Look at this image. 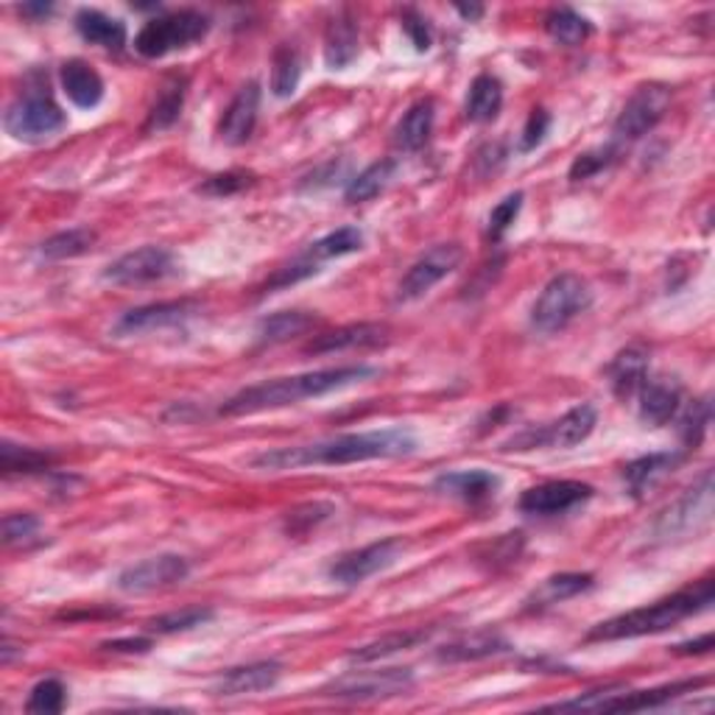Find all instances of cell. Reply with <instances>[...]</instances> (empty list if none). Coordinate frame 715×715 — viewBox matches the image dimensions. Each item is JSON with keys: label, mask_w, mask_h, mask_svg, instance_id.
Returning a JSON list of instances; mask_svg holds the SVG:
<instances>
[{"label": "cell", "mask_w": 715, "mask_h": 715, "mask_svg": "<svg viewBox=\"0 0 715 715\" xmlns=\"http://www.w3.org/2000/svg\"><path fill=\"white\" fill-rule=\"evenodd\" d=\"M417 439L402 428H383V431L364 433H341V437L325 439L316 444H302V448H277L254 455V470H296L311 467V464H327V467H341V464L372 462V459H395V455L414 453Z\"/></svg>", "instance_id": "cell-1"}, {"label": "cell", "mask_w": 715, "mask_h": 715, "mask_svg": "<svg viewBox=\"0 0 715 715\" xmlns=\"http://www.w3.org/2000/svg\"><path fill=\"white\" fill-rule=\"evenodd\" d=\"M372 367H338V369H319V372L291 375V378H274L266 383L249 386L232 395L230 400L221 406L224 417H249L261 414V411H274V408L296 406L311 397L330 395V391L344 389V386L364 383L372 378Z\"/></svg>", "instance_id": "cell-2"}, {"label": "cell", "mask_w": 715, "mask_h": 715, "mask_svg": "<svg viewBox=\"0 0 715 715\" xmlns=\"http://www.w3.org/2000/svg\"><path fill=\"white\" fill-rule=\"evenodd\" d=\"M713 603V581L702 579L698 585H693L691 590H682L671 598L651 603V607L632 609L623 612L618 618L598 623L587 640H629V638H643V634L665 632V629L676 627L685 618L696 616L702 609H707Z\"/></svg>", "instance_id": "cell-3"}, {"label": "cell", "mask_w": 715, "mask_h": 715, "mask_svg": "<svg viewBox=\"0 0 715 715\" xmlns=\"http://www.w3.org/2000/svg\"><path fill=\"white\" fill-rule=\"evenodd\" d=\"M592 291L587 285V280H581L579 274L565 272L556 274L548 285L543 288V294L537 296L532 308V325L539 333H559L570 325L579 314H585L590 308Z\"/></svg>", "instance_id": "cell-4"}, {"label": "cell", "mask_w": 715, "mask_h": 715, "mask_svg": "<svg viewBox=\"0 0 715 715\" xmlns=\"http://www.w3.org/2000/svg\"><path fill=\"white\" fill-rule=\"evenodd\" d=\"M65 126V113L48 87L25 90L3 113V129L20 143H42Z\"/></svg>", "instance_id": "cell-5"}, {"label": "cell", "mask_w": 715, "mask_h": 715, "mask_svg": "<svg viewBox=\"0 0 715 715\" xmlns=\"http://www.w3.org/2000/svg\"><path fill=\"white\" fill-rule=\"evenodd\" d=\"M210 20L199 12H174L166 18L148 20L135 36V51L146 60H160V56L171 54V51H182V48L193 45L201 36L208 34Z\"/></svg>", "instance_id": "cell-6"}, {"label": "cell", "mask_w": 715, "mask_h": 715, "mask_svg": "<svg viewBox=\"0 0 715 715\" xmlns=\"http://www.w3.org/2000/svg\"><path fill=\"white\" fill-rule=\"evenodd\" d=\"M462 257L464 249L459 243H437L433 249H428L397 285V302L422 299L433 285L442 283L448 274H453L455 269L462 266Z\"/></svg>", "instance_id": "cell-7"}, {"label": "cell", "mask_w": 715, "mask_h": 715, "mask_svg": "<svg viewBox=\"0 0 715 715\" xmlns=\"http://www.w3.org/2000/svg\"><path fill=\"white\" fill-rule=\"evenodd\" d=\"M671 107V90L665 84H643L634 90L627 107L621 109L616 120L618 140H638L645 132L654 129Z\"/></svg>", "instance_id": "cell-8"}, {"label": "cell", "mask_w": 715, "mask_h": 715, "mask_svg": "<svg viewBox=\"0 0 715 715\" xmlns=\"http://www.w3.org/2000/svg\"><path fill=\"white\" fill-rule=\"evenodd\" d=\"M411 671L386 669V671H358L336 680L325 687V696L344 698V702H372V698H389L411 685Z\"/></svg>", "instance_id": "cell-9"}, {"label": "cell", "mask_w": 715, "mask_h": 715, "mask_svg": "<svg viewBox=\"0 0 715 715\" xmlns=\"http://www.w3.org/2000/svg\"><path fill=\"white\" fill-rule=\"evenodd\" d=\"M190 565L185 556L179 554H162L151 556V559H143L132 568H126L124 574L118 576V590L124 592H155L166 590V587L179 585V581L188 579Z\"/></svg>", "instance_id": "cell-10"}, {"label": "cell", "mask_w": 715, "mask_h": 715, "mask_svg": "<svg viewBox=\"0 0 715 715\" xmlns=\"http://www.w3.org/2000/svg\"><path fill=\"white\" fill-rule=\"evenodd\" d=\"M174 272V254L162 246H140L135 252L120 254L109 263L104 280L115 285H143L168 277Z\"/></svg>", "instance_id": "cell-11"}, {"label": "cell", "mask_w": 715, "mask_h": 715, "mask_svg": "<svg viewBox=\"0 0 715 715\" xmlns=\"http://www.w3.org/2000/svg\"><path fill=\"white\" fill-rule=\"evenodd\" d=\"M713 515V475L704 473L702 484L687 490L685 497L674 503V506L660 517L656 523V534L662 537H676V534L696 532L698 526L709 521Z\"/></svg>", "instance_id": "cell-12"}, {"label": "cell", "mask_w": 715, "mask_h": 715, "mask_svg": "<svg viewBox=\"0 0 715 715\" xmlns=\"http://www.w3.org/2000/svg\"><path fill=\"white\" fill-rule=\"evenodd\" d=\"M592 497V486L581 484V481H545V484L532 486L523 492L521 512L537 517H554L565 515L570 508L581 506Z\"/></svg>", "instance_id": "cell-13"}, {"label": "cell", "mask_w": 715, "mask_h": 715, "mask_svg": "<svg viewBox=\"0 0 715 715\" xmlns=\"http://www.w3.org/2000/svg\"><path fill=\"white\" fill-rule=\"evenodd\" d=\"M397 554H400V543H397V539H380V543L367 545V548L361 550H353V554H344L341 559L333 561L330 579L344 587L361 585L369 576L389 568L391 561L397 559Z\"/></svg>", "instance_id": "cell-14"}, {"label": "cell", "mask_w": 715, "mask_h": 715, "mask_svg": "<svg viewBox=\"0 0 715 715\" xmlns=\"http://www.w3.org/2000/svg\"><path fill=\"white\" fill-rule=\"evenodd\" d=\"M196 311H199V305L190 299L143 305V308H135L120 316L118 325H115V333L118 336H140V333L166 330V327H177L182 322H188Z\"/></svg>", "instance_id": "cell-15"}, {"label": "cell", "mask_w": 715, "mask_h": 715, "mask_svg": "<svg viewBox=\"0 0 715 715\" xmlns=\"http://www.w3.org/2000/svg\"><path fill=\"white\" fill-rule=\"evenodd\" d=\"M707 685V680H687V682H676V685H662V687H651V691H634V693H616V696H601L598 691L596 704L592 709L598 713H638V709H654L662 707V704H669L671 698L682 696L687 691H696V687Z\"/></svg>", "instance_id": "cell-16"}, {"label": "cell", "mask_w": 715, "mask_h": 715, "mask_svg": "<svg viewBox=\"0 0 715 715\" xmlns=\"http://www.w3.org/2000/svg\"><path fill=\"white\" fill-rule=\"evenodd\" d=\"M257 113H261V87L249 82L238 90L235 98L230 101V107L224 109V118L219 124L221 143H227V146H243L252 137L254 124H257Z\"/></svg>", "instance_id": "cell-17"}, {"label": "cell", "mask_w": 715, "mask_h": 715, "mask_svg": "<svg viewBox=\"0 0 715 715\" xmlns=\"http://www.w3.org/2000/svg\"><path fill=\"white\" fill-rule=\"evenodd\" d=\"M680 464L682 453H671V450H665V453L640 455V459H634V462L623 470V479H627L629 492H632L634 497H645L651 490H656L662 481L669 479Z\"/></svg>", "instance_id": "cell-18"}, {"label": "cell", "mask_w": 715, "mask_h": 715, "mask_svg": "<svg viewBox=\"0 0 715 715\" xmlns=\"http://www.w3.org/2000/svg\"><path fill=\"white\" fill-rule=\"evenodd\" d=\"M640 420L651 428H660L665 422L674 420V414L680 411V400H682V389L680 383L665 378L656 380H645L640 386Z\"/></svg>", "instance_id": "cell-19"}, {"label": "cell", "mask_w": 715, "mask_h": 715, "mask_svg": "<svg viewBox=\"0 0 715 715\" xmlns=\"http://www.w3.org/2000/svg\"><path fill=\"white\" fill-rule=\"evenodd\" d=\"M386 325H372V322H361V325H347L338 327L333 333H322L314 341L305 347V353L311 355H327V353H341V349L355 347H375V344L386 341Z\"/></svg>", "instance_id": "cell-20"}, {"label": "cell", "mask_w": 715, "mask_h": 715, "mask_svg": "<svg viewBox=\"0 0 715 715\" xmlns=\"http://www.w3.org/2000/svg\"><path fill=\"white\" fill-rule=\"evenodd\" d=\"M60 82L71 104H76L78 109L98 107L101 98H104V78L84 60L65 62L60 71Z\"/></svg>", "instance_id": "cell-21"}, {"label": "cell", "mask_w": 715, "mask_h": 715, "mask_svg": "<svg viewBox=\"0 0 715 715\" xmlns=\"http://www.w3.org/2000/svg\"><path fill=\"white\" fill-rule=\"evenodd\" d=\"M280 662H254V665H241V669L227 671L219 680V696H243V693H261L277 685Z\"/></svg>", "instance_id": "cell-22"}, {"label": "cell", "mask_w": 715, "mask_h": 715, "mask_svg": "<svg viewBox=\"0 0 715 715\" xmlns=\"http://www.w3.org/2000/svg\"><path fill=\"white\" fill-rule=\"evenodd\" d=\"M645 380H649V353L643 347H627L609 364V383L621 400L638 395Z\"/></svg>", "instance_id": "cell-23"}, {"label": "cell", "mask_w": 715, "mask_h": 715, "mask_svg": "<svg viewBox=\"0 0 715 715\" xmlns=\"http://www.w3.org/2000/svg\"><path fill=\"white\" fill-rule=\"evenodd\" d=\"M433 486H437L439 492H444V495L479 503L495 495L497 486H501V479H497L495 473H490V470H459V473L439 475Z\"/></svg>", "instance_id": "cell-24"}, {"label": "cell", "mask_w": 715, "mask_h": 715, "mask_svg": "<svg viewBox=\"0 0 715 715\" xmlns=\"http://www.w3.org/2000/svg\"><path fill=\"white\" fill-rule=\"evenodd\" d=\"M598 425V411L590 406V402H581V406L570 408L568 414L561 417L559 422L550 425V431L545 437H539V442H550L554 448H576V444L585 442Z\"/></svg>", "instance_id": "cell-25"}, {"label": "cell", "mask_w": 715, "mask_h": 715, "mask_svg": "<svg viewBox=\"0 0 715 715\" xmlns=\"http://www.w3.org/2000/svg\"><path fill=\"white\" fill-rule=\"evenodd\" d=\"M76 31L90 45L107 48V51H120L126 42V25L118 18L98 12V9H78Z\"/></svg>", "instance_id": "cell-26"}, {"label": "cell", "mask_w": 715, "mask_h": 715, "mask_svg": "<svg viewBox=\"0 0 715 715\" xmlns=\"http://www.w3.org/2000/svg\"><path fill=\"white\" fill-rule=\"evenodd\" d=\"M433 118H437V109H433L431 98L417 101L414 107L408 109L400 118L395 129V146L402 148V151H420L428 143L433 132Z\"/></svg>", "instance_id": "cell-27"}, {"label": "cell", "mask_w": 715, "mask_h": 715, "mask_svg": "<svg viewBox=\"0 0 715 715\" xmlns=\"http://www.w3.org/2000/svg\"><path fill=\"white\" fill-rule=\"evenodd\" d=\"M503 107V84L490 73H481L470 84L467 101H464V113L473 124H490L501 115Z\"/></svg>", "instance_id": "cell-28"}, {"label": "cell", "mask_w": 715, "mask_h": 715, "mask_svg": "<svg viewBox=\"0 0 715 715\" xmlns=\"http://www.w3.org/2000/svg\"><path fill=\"white\" fill-rule=\"evenodd\" d=\"M358 56V25L349 18H338L327 25L325 62L333 71H341Z\"/></svg>", "instance_id": "cell-29"}, {"label": "cell", "mask_w": 715, "mask_h": 715, "mask_svg": "<svg viewBox=\"0 0 715 715\" xmlns=\"http://www.w3.org/2000/svg\"><path fill=\"white\" fill-rule=\"evenodd\" d=\"M506 649H508V645H506V640L501 638V634L481 632V634H473V638L455 640V643L444 645V649L439 651V660H442V662L484 660V656L501 654V651H506Z\"/></svg>", "instance_id": "cell-30"}, {"label": "cell", "mask_w": 715, "mask_h": 715, "mask_svg": "<svg viewBox=\"0 0 715 715\" xmlns=\"http://www.w3.org/2000/svg\"><path fill=\"white\" fill-rule=\"evenodd\" d=\"M364 246V235L358 227H341V230L330 232V235L319 238L308 252L302 254L305 261L316 263L319 266L322 261H333V257H344V254H353Z\"/></svg>", "instance_id": "cell-31"}, {"label": "cell", "mask_w": 715, "mask_h": 715, "mask_svg": "<svg viewBox=\"0 0 715 715\" xmlns=\"http://www.w3.org/2000/svg\"><path fill=\"white\" fill-rule=\"evenodd\" d=\"M592 576L590 574H559L550 576V579L543 581L537 592L532 596V607H550V603H561L568 598L579 596V592L590 590Z\"/></svg>", "instance_id": "cell-32"}, {"label": "cell", "mask_w": 715, "mask_h": 715, "mask_svg": "<svg viewBox=\"0 0 715 715\" xmlns=\"http://www.w3.org/2000/svg\"><path fill=\"white\" fill-rule=\"evenodd\" d=\"M545 31H548L556 42H561V45H581V42L592 34V25L590 20L576 12V9L561 7L548 12V18H545Z\"/></svg>", "instance_id": "cell-33"}, {"label": "cell", "mask_w": 715, "mask_h": 715, "mask_svg": "<svg viewBox=\"0 0 715 715\" xmlns=\"http://www.w3.org/2000/svg\"><path fill=\"white\" fill-rule=\"evenodd\" d=\"M185 87H188V82H185V78H171V82L160 90V95H157V101H155V107H151V113H148L146 132H162L179 118V113H182V104H185Z\"/></svg>", "instance_id": "cell-34"}, {"label": "cell", "mask_w": 715, "mask_h": 715, "mask_svg": "<svg viewBox=\"0 0 715 715\" xmlns=\"http://www.w3.org/2000/svg\"><path fill=\"white\" fill-rule=\"evenodd\" d=\"M391 174H395V162H391V160L372 162V166H369L367 171H361L358 177L349 179L347 190H344V199H347L349 204H358V201L375 199V196H378L380 190H383L386 185H389Z\"/></svg>", "instance_id": "cell-35"}, {"label": "cell", "mask_w": 715, "mask_h": 715, "mask_svg": "<svg viewBox=\"0 0 715 715\" xmlns=\"http://www.w3.org/2000/svg\"><path fill=\"white\" fill-rule=\"evenodd\" d=\"M302 78V62L291 45H280L272 56V93L277 98H288L296 93Z\"/></svg>", "instance_id": "cell-36"}, {"label": "cell", "mask_w": 715, "mask_h": 715, "mask_svg": "<svg viewBox=\"0 0 715 715\" xmlns=\"http://www.w3.org/2000/svg\"><path fill=\"white\" fill-rule=\"evenodd\" d=\"M314 322H316L314 316L299 314V311H283V314H274L261 322V327H257V338H261L263 344L288 341V338L299 336V333H305L308 327H314Z\"/></svg>", "instance_id": "cell-37"}, {"label": "cell", "mask_w": 715, "mask_h": 715, "mask_svg": "<svg viewBox=\"0 0 715 715\" xmlns=\"http://www.w3.org/2000/svg\"><path fill=\"white\" fill-rule=\"evenodd\" d=\"M95 243V232L87 227H76V230H65L60 235L48 238L42 243V257L45 261H67V257H78V254L90 252Z\"/></svg>", "instance_id": "cell-38"}, {"label": "cell", "mask_w": 715, "mask_h": 715, "mask_svg": "<svg viewBox=\"0 0 715 715\" xmlns=\"http://www.w3.org/2000/svg\"><path fill=\"white\" fill-rule=\"evenodd\" d=\"M51 464H54V455L42 453V450L20 448V444L12 442H3V448H0V467H3L7 475L40 473V470L51 467Z\"/></svg>", "instance_id": "cell-39"}, {"label": "cell", "mask_w": 715, "mask_h": 715, "mask_svg": "<svg viewBox=\"0 0 715 715\" xmlns=\"http://www.w3.org/2000/svg\"><path fill=\"white\" fill-rule=\"evenodd\" d=\"M428 632H395V634H386V638L375 640V643L364 645V649H355L353 654H349V660L353 662H375V660H383V656L389 654H397V651L402 649H411V645H417L420 640H425Z\"/></svg>", "instance_id": "cell-40"}, {"label": "cell", "mask_w": 715, "mask_h": 715, "mask_svg": "<svg viewBox=\"0 0 715 715\" xmlns=\"http://www.w3.org/2000/svg\"><path fill=\"white\" fill-rule=\"evenodd\" d=\"M213 621V609L208 607H188L179 609V612H168V616L155 618V621H148V629L157 634H177V632H188V629L201 627V623Z\"/></svg>", "instance_id": "cell-41"}, {"label": "cell", "mask_w": 715, "mask_h": 715, "mask_svg": "<svg viewBox=\"0 0 715 715\" xmlns=\"http://www.w3.org/2000/svg\"><path fill=\"white\" fill-rule=\"evenodd\" d=\"M67 691L60 680H42L36 682L34 691H31L29 702H25V709L29 713H42V715H56L65 709Z\"/></svg>", "instance_id": "cell-42"}, {"label": "cell", "mask_w": 715, "mask_h": 715, "mask_svg": "<svg viewBox=\"0 0 715 715\" xmlns=\"http://www.w3.org/2000/svg\"><path fill=\"white\" fill-rule=\"evenodd\" d=\"M333 515V506L327 503H308V506H299L294 512H288L285 517V532L288 534H305L316 526V523L327 521Z\"/></svg>", "instance_id": "cell-43"}, {"label": "cell", "mask_w": 715, "mask_h": 715, "mask_svg": "<svg viewBox=\"0 0 715 715\" xmlns=\"http://www.w3.org/2000/svg\"><path fill=\"white\" fill-rule=\"evenodd\" d=\"M707 425H709V400H696L691 408H687V414L682 417V439H685L687 448H696V444L702 442Z\"/></svg>", "instance_id": "cell-44"}, {"label": "cell", "mask_w": 715, "mask_h": 715, "mask_svg": "<svg viewBox=\"0 0 715 715\" xmlns=\"http://www.w3.org/2000/svg\"><path fill=\"white\" fill-rule=\"evenodd\" d=\"M36 532H40V521H36L34 515H7L3 517V545H7V548L29 543V539L36 537Z\"/></svg>", "instance_id": "cell-45"}, {"label": "cell", "mask_w": 715, "mask_h": 715, "mask_svg": "<svg viewBox=\"0 0 715 715\" xmlns=\"http://www.w3.org/2000/svg\"><path fill=\"white\" fill-rule=\"evenodd\" d=\"M521 208H523V193L506 196V199H503L501 204L490 213V238H495V241L497 238H503V232L515 224L517 215H521Z\"/></svg>", "instance_id": "cell-46"}, {"label": "cell", "mask_w": 715, "mask_h": 715, "mask_svg": "<svg viewBox=\"0 0 715 715\" xmlns=\"http://www.w3.org/2000/svg\"><path fill=\"white\" fill-rule=\"evenodd\" d=\"M252 182H254V174L227 171V174H215V177H210L199 190L208 196H232V193H238V190L249 188Z\"/></svg>", "instance_id": "cell-47"}, {"label": "cell", "mask_w": 715, "mask_h": 715, "mask_svg": "<svg viewBox=\"0 0 715 715\" xmlns=\"http://www.w3.org/2000/svg\"><path fill=\"white\" fill-rule=\"evenodd\" d=\"M609 162H612V148H601V151H587V155L576 157V162L570 166V179H574V182H581V179L596 177V174L603 171V168H607Z\"/></svg>", "instance_id": "cell-48"}, {"label": "cell", "mask_w": 715, "mask_h": 715, "mask_svg": "<svg viewBox=\"0 0 715 715\" xmlns=\"http://www.w3.org/2000/svg\"><path fill=\"white\" fill-rule=\"evenodd\" d=\"M550 129V115L545 113V109H534L532 115H528L526 126H523V135H521V151L523 155H528V151H534V148L539 146V143L545 140V135H548Z\"/></svg>", "instance_id": "cell-49"}, {"label": "cell", "mask_w": 715, "mask_h": 715, "mask_svg": "<svg viewBox=\"0 0 715 715\" xmlns=\"http://www.w3.org/2000/svg\"><path fill=\"white\" fill-rule=\"evenodd\" d=\"M402 29L411 36V42H414V48L420 54L431 48V29H428V20H422L420 14L408 12L406 20H402Z\"/></svg>", "instance_id": "cell-50"}, {"label": "cell", "mask_w": 715, "mask_h": 715, "mask_svg": "<svg viewBox=\"0 0 715 715\" xmlns=\"http://www.w3.org/2000/svg\"><path fill=\"white\" fill-rule=\"evenodd\" d=\"M104 649L107 651H129V654H143V651L151 649V640L146 638H137V640H109V643H104Z\"/></svg>", "instance_id": "cell-51"}, {"label": "cell", "mask_w": 715, "mask_h": 715, "mask_svg": "<svg viewBox=\"0 0 715 715\" xmlns=\"http://www.w3.org/2000/svg\"><path fill=\"white\" fill-rule=\"evenodd\" d=\"M713 649V634H704V638H698V640H691V643H680V645H674V654H682V656H687V654H707V651Z\"/></svg>", "instance_id": "cell-52"}, {"label": "cell", "mask_w": 715, "mask_h": 715, "mask_svg": "<svg viewBox=\"0 0 715 715\" xmlns=\"http://www.w3.org/2000/svg\"><path fill=\"white\" fill-rule=\"evenodd\" d=\"M455 12L462 14L464 20H479L481 14H484V9L481 7H455Z\"/></svg>", "instance_id": "cell-53"}, {"label": "cell", "mask_w": 715, "mask_h": 715, "mask_svg": "<svg viewBox=\"0 0 715 715\" xmlns=\"http://www.w3.org/2000/svg\"><path fill=\"white\" fill-rule=\"evenodd\" d=\"M20 12L23 14H48L51 12V3H40V7H23Z\"/></svg>", "instance_id": "cell-54"}]
</instances>
